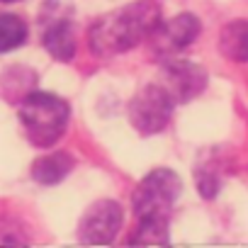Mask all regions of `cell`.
I'll use <instances>...</instances> for the list:
<instances>
[{"label": "cell", "instance_id": "obj_1", "mask_svg": "<svg viewBox=\"0 0 248 248\" xmlns=\"http://www.w3.org/2000/svg\"><path fill=\"white\" fill-rule=\"evenodd\" d=\"M158 22L161 8L154 0H139V3L100 17L88 32V44L97 56H114L137 46L158 27Z\"/></svg>", "mask_w": 248, "mask_h": 248}, {"label": "cell", "instance_id": "obj_2", "mask_svg": "<svg viewBox=\"0 0 248 248\" xmlns=\"http://www.w3.org/2000/svg\"><path fill=\"white\" fill-rule=\"evenodd\" d=\"M20 119L30 141L39 149H49L66 132L68 105L51 93L30 90L20 102Z\"/></svg>", "mask_w": 248, "mask_h": 248}, {"label": "cell", "instance_id": "obj_3", "mask_svg": "<svg viewBox=\"0 0 248 248\" xmlns=\"http://www.w3.org/2000/svg\"><path fill=\"white\" fill-rule=\"evenodd\" d=\"M180 190H183V183L173 170H168V168L151 170L139 183V187L134 190V197H132L137 219H166L168 221L170 209H173L175 200L180 197Z\"/></svg>", "mask_w": 248, "mask_h": 248}, {"label": "cell", "instance_id": "obj_4", "mask_svg": "<svg viewBox=\"0 0 248 248\" xmlns=\"http://www.w3.org/2000/svg\"><path fill=\"white\" fill-rule=\"evenodd\" d=\"M173 105L175 100L163 85H146L129 102V122L141 134H158L170 122Z\"/></svg>", "mask_w": 248, "mask_h": 248}, {"label": "cell", "instance_id": "obj_5", "mask_svg": "<svg viewBox=\"0 0 248 248\" xmlns=\"http://www.w3.org/2000/svg\"><path fill=\"white\" fill-rule=\"evenodd\" d=\"M122 226V207L112 200H100L88 207L80 219L78 238L83 243H112Z\"/></svg>", "mask_w": 248, "mask_h": 248}, {"label": "cell", "instance_id": "obj_6", "mask_svg": "<svg viewBox=\"0 0 248 248\" xmlns=\"http://www.w3.org/2000/svg\"><path fill=\"white\" fill-rule=\"evenodd\" d=\"M200 34V20L190 13H183L168 22H158V27L149 34L151 49L156 56H173L175 51L190 46Z\"/></svg>", "mask_w": 248, "mask_h": 248}, {"label": "cell", "instance_id": "obj_7", "mask_svg": "<svg viewBox=\"0 0 248 248\" xmlns=\"http://www.w3.org/2000/svg\"><path fill=\"white\" fill-rule=\"evenodd\" d=\"M163 88L175 102H187L204 90L207 73L192 61H168L163 68Z\"/></svg>", "mask_w": 248, "mask_h": 248}, {"label": "cell", "instance_id": "obj_8", "mask_svg": "<svg viewBox=\"0 0 248 248\" xmlns=\"http://www.w3.org/2000/svg\"><path fill=\"white\" fill-rule=\"evenodd\" d=\"M44 46L59 61L73 59V54H76V27H73V22L68 17L54 20L44 30Z\"/></svg>", "mask_w": 248, "mask_h": 248}, {"label": "cell", "instance_id": "obj_9", "mask_svg": "<svg viewBox=\"0 0 248 248\" xmlns=\"http://www.w3.org/2000/svg\"><path fill=\"white\" fill-rule=\"evenodd\" d=\"M71 168H73V158L63 151H54L34 161L32 178L42 185H56L71 173Z\"/></svg>", "mask_w": 248, "mask_h": 248}, {"label": "cell", "instance_id": "obj_10", "mask_svg": "<svg viewBox=\"0 0 248 248\" xmlns=\"http://www.w3.org/2000/svg\"><path fill=\"white\" fill-rule=\"evenodd\" d=\"M219 49L226 59L231 61H248V22L246 20H236L229 22L221 30L219 37Z\"/></svg>", "mask_w": 248, "mask_h": 248}, {"label": "cell", "instance_id": "obj_11", "mask_svg": "<svg viewBox=\"0 0 248 248\" xmlns=\"http://www.w3.org/2000/svg\"><path fill=\"white\" fill-rule=\"evenodd\" d=\"M25 39H27V25L13 13H0V51H13Z\"/></svg>", "mask_w": 248, "mask_h": 248}, {"label": "cell", "instance_id": "obj_12", "mask_svg": "<svg viewBox=\"0 0 248 248\" xmlns=\"http://www.w3.org/2000/svg\"><path fill=\"white\" fill-rule=\"evenodd\" d=\"M129 243L166 246L168 243V221L166 219H139V229H137V233H132Z\"/></svg>", "mask_w": 248, "mask_h": 248}, {"label": "cell", "instance_id": "obj_13", "mask_svg": "<svg viewBox=\"0 0 248 248\" xmlns=\"http://www.w3.org/2000/svg\"><path fill=\"white\" fill-rule=\"evenodd\" d=\"M5 3H13V0H5Z\"/></svg>", "mask_w": 248, "mask_h": 248}]
</instances>
